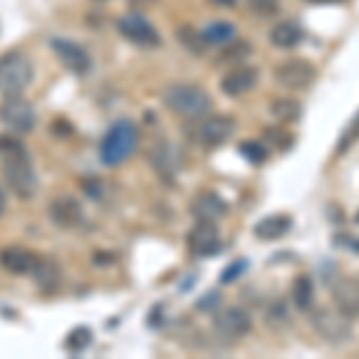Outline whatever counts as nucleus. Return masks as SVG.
<instances>
[{"label":"nucleus","mask_w":359,"mask_h":359,"mask_svg":"<svg viewBox=\"0 0 359 359\" xmlns=\"http://www.w3.org/2000/svg\"><path fill=\"white\" fill-rule=\"evenodd\" d=\"M273 79L283 89L302 91L316 82V67L314 62L304 60V57H290V60H283L280 65H276Z\"/></svg>","instance_id":"0eeeda50"},{"label":"nucleus","mask_w":359,"mask_h":359,"mask_svg":"<svg viewBox=\"0 0 359 359\" xmlns=\"http://www.w3.org/2000/svg\"><path fill=\"white\" fill-rule=\"evenodd\" d=\"M235 25L225 20H216V22H208V25L201 29V36L208 46H225L235 39Z\"/></svg>","instance_id":"5701e85b"},{"label":"nucleus","mask_w":359,"mask_h":359,"mask_svg":"<svg viewBox=\"0 0 359 359\" xmlns=\"http://www.w3.org/2000/svg\"><path fill=\"white\" fill-rule=\"evenodd\" d=\"M259 84V69L252 65H235L221 77V91L225 96H245Z\"/></svg>","instance_id":"2eb2a0df"},{"label":"nucleus","mask_w":359,"mask_h":359,"mask_svg":"<svg viewBox=\"0 0 359 359\" xmlns=\"http://www.w3.org/2000/svg\"><path fill=\"white\" fill-rule=\"evenodd\" d=\"M278 3H280V0H249V5H252L254 10H262V13H266V10H273Z\"/></svg>","instance_id":"473e14b6"},{"label":"nucleus","mask_w":359,"mask_h":359,"mask_svg":"<svg viewBox=\"0 0 359 359\" xmlns=\"http://www.w3.org/2000/svg\"><path fill=\"white\" fill-rule=\"evenodd\" d=\"M233 135H235V118H230V115L208 113L204 118H199V123L194 125V139L201 147L208 149L230 142Z\"/></svg>","instance_id":"1a4fd4ad"},{"label":"nucleus","mask_w":359,"mask_h":359,"mask_svg":"<svg viewBox=\"0 0 359 359\" xmlns=\"http://www.w3.org/2000/svg\"><path fill=\"white\" fill-rule=\"evenodd\" d=\"M252 314L242 306H225L213 316V331L223 340H240L247 333H252Z\"/></svg>","instance_id":"9b49d317"},{"label":"nucleus","mask_w":359,"mask_h":359,"mask_svg":"<svg viewBox=\"0 0 359 359\" xmlns=\"http://www.w3.org/2000/svg\"><path fill=\"white\" fill-rule=\"evenodd\" d=\"M287 323H290V311H287L283 299H276V302L266 309V326L283 328V326H287Z\"/></svg>","instance_id":"cd10ccee"},{"label":"nucleus","mask_w":359,"mask_h":359,"mask_svg":"<svg viewBox=\"0 0 359 359\" xmlns=\"http://www.w3.org/2000/svg\"><path fill=\"white\" fill-rule=\"evenodd\" d=\"M139 147V127L132 120H118L108 127V132L101 139V147H98V156H101L103 165L115 168L125 163Z\"/></svg>","instance_id":"f03ea898"},{"label":"nucleus","mask_w":359,"mask_h":359,"mask_svg":"<svg viewBox=\"0 0 359 359\" xmlns=\"http://www.w3.org/2000/svg\"><path fill=\"white\" fill-rule=\"evenodd\" d=\"M177 41L184 46V50L187 53H192L196 57H201L206 53L208 43L204 41V36H201L199 29H192V27H180L177 29Z\"/></svg>","instance_id":"a878e982"},{"label":"nucleus","mask_w":359,"mask_h":359,"mask_svg":"<svg viewBox=\"0 0 359 359\" xmlns=\"http://www.w3.org/2000/svg\"><path fill=\"white\" fill-rule=\"evenodd\" d=\"M309 5H335V3H343V0H304Z\"/></svg>","instance_id":"c9c22d12"},{"label":"nucleus","mask_w":359,"mask_h":359,"mask_svg":"<svg viewBox=\"0 0 359 359\" xmlns=\"http://www.w3.org/2000/svg\"><path fill=\"white\" fill-rule=\"evenodd\" d=\"M271 115H273L278 123L290 125L294 120H299V115H302V103H299L297 98H276V101L271 103Z\"/></svg>","instance_id":"b1692460"},{"label":"nucleus","mask_w":359,"mask_h":359,"mask_svg":"<svg viewBox=\"0 0 359 359\" xmlns=\"http://www.w3.org/2000/svg\"><path fill=\"white\" fill-rule=\"evenodd\" d=\"M36 254L27 247H5L0 249V266H3L8 273L13 276H29L34 271V264H36Z\"/></svg>","instance_id":"f3484780"},{"label":"nucleus","mask_w":359,"mask_h":359,"mask_svg":"<svg viewBox=\"0 0 359 359\" xmlns=\"http://www.w3.org/2000/svg\"><path fill=\"white\" fill-rule=\"evenodd\" d=\"M292 230V218L287 213H273V216L262 218L257 225H254V235L264 242L271 240H280Z\"/></svg>","instance_id":"aec40b11"},{"label":"nucleus","mask_w":359,"mask_h":359,"mask_svg":"<svg viewBox=\"0 0 359 359\" xmlns=\"http://www.w3.org/2000/svg\"><path fill=\"white\" fill-rule=\"evenodd\" d=\"M34 79V65L22 50H8L0 55V96L25 94V89Z\"/></svg>","instance_id":"20e7f679"},{"label":"nucleus","mask_w":359,"mask_h":359,"mask_svg":"<svg viewBox=\"0 0 359 359\" xmlns=\"http://www.w3.org/2000/svg\"><path fill=\"white\" fill-rule=\"evenodd\" d=\"M0 123L15 132V135H29L36 127V111L34 103L22 94L5 96L0 103Z\"/></svg>","instance_id":"423d86ee"},{"label":"nucleus","mask_w":359,"mask_h":359,"mask_svg":"<svg viewBox=\"0 0 359 359\" xmlns=\"http://www.w3.org/2000/svg\"><path fill=\"white\" fill-rule=\"evenodd\" d=\"M240 154L245 156L249 163L262 165V163H266V158H269V147L262 144V142H242L240 144Z\"/></svg>","instance_id":"c85d7f7f"},{"label":"nucleus","mask_w":359,"mask_h":359,"mask_svg":"<svg viewBox=\"0 0 359 359\" xmlns=\"http://www.w3.org/2000/svg\"><path fill=\"white\" fill-rule=\"evenodd\" d=\"M156 3V0H130V5L135 10H144V8H151V5Z\"/></svg>","instance_id":"72a5a7b5"},{"label":"nucleus","mask_w":359,"mask_h":359,"mask_svg":"<svg viewBox=\"0 0 359 359\" xmlns=\"http://www.w3.org/2000/svg\"><path fill=\"white\" fill-rule=\"evenodd\" d=\"M218 302H221V294H218V292H208V294L201 297V302H196V309L208 311V309H213V306H218Z\"/></svg>","instance_id":"2f4dec72"},{"label":"nucleus","mask_w":359,"mask_h":359,"mask_svg":"<svg viewBox=\"0 0 359 359\" xmlns=\"http://www.w3.org/2000/svg\"><path fill=\"white\" fill-rule=\"evenodd\" d=\"M149 163L156 172H158L161 180H165V182H175L180 168H182V156L175 149V144L168 142L165 137L156 139L151 144V149H149Z\"/></svg>","instance_id":"9d476101"},{"label":"nucleus","mask_w":359,"mask_h":359,"mask_svg":"<svg viewBox=\"0 0 359 359\" xmlns=\"http://www.w3.org/2000/svg\"><path fill=\"white\" fill-rule=\"evenodd\" d=\"M29 276L34 278V285H36L39 290H43V292L57 290V287H60V283H62L60 266H57L55 259H50V257H39L36 264H34V271Z\"/></svg>","instance_id":"a211bd4d"},{"label":"nucleus","mask_w":359,"mask_h":359,"mask_svg":"<svg viewBox=\"0 0 359 359\" xmlns=\"http://www.w3.org/2000/svg\"><path fill=\"white\" fill-rule=\"evenodd\" d=\"M0 168L8 189L20 199H32L39 192V175L25 142L15 135H0Z\"/></svg>","instance_id":"f257e3e1"},{"label":"nucleus","mask_w":359,"mask_h":359,"mask_svg":"<svg viewBox=\"0 0 359 359\" xmlns=\"http://www.w3.org/2000/svg\"><path fill=\"white\" fill-rule=\"evenodd\" d=\"M254 53V46L249 41H230V46L225 43V48L221 50V55H218V65H228V67H235L240 65L242 60H247L249 55Z\"/></svg>","instance_id":"393cba45"},{"label":"nucleus","mask_w":359,"mask_h":359,"mask_svg":"<svg viewBox=\"0 0 359 359\" xmlns=\"http://www.w3.org/2000/svg\"><path fill=\"white\" fill-rule=\"evenodd\" d=\"M290 297H292V304L297 306L299 311L311 309V304H314V280H311V276L299 273L294 278L292 287H290Z\"/></svg>","instance_id":"4be33fe9"},{"label":"nucleus","mask_w":359,"mask_h":359,"mask_svg":"<svg viewBox=\"0 0 359 359\" xmlns=\"http://www.w3.org/2000/svg\"><path fill=\"white\" fill-rule=\"evenodd\" d=\"M118 32L125 41H130L132 46L139 48H158L161 46V34L151 22L139 13L123 15L118 20Z\"/></svg>","instance_id":"6e6552de"},{"label":"nucleus","mask_w":359,"mask_h":359,"mask_svg":"<svg viewBox=\"0 0 359 359\" xmlns=\"http://www.w3.org/2000/svg\"><path fill=\"white\" fill-rule=\"evenodd\" d=\"M5 208H8V196H5V189L0 187V216L5 213Z\"/></svg>","instance_id":"f704fd0d"},{"label":"nucleus","mask_w":359,"mask_h":359,"mask_svg":"<svg viewBox=\"0 0 359 359\" xmlns=\"http://www.w3.org/2000/svg\"><path fill=\"white\" fill-rule=\"evenodd\" d=\"M213 5H221V8H233L237 0H211Z\"/></svg>","instance_id":"e433bc0d"},{"label":"nucleus","mask_w":359,"mask_h":359,"mask_svg":"<svg viewBox=\"0 0 359 359\" xmlns=\"http://www.w3.org/2000/svg\"><path fill=\"white\" fill-rule=\"evenodd\" d=\"M48 221L60 230H74V228H79V225H84L86 213H84L82 201L74 199V196H69V194L50 199Z\"/></svg>","instance_id":"f8f14e48"},{"label":"nucleus","mask_w":359,"mask_h":359,"mask_svg":"<svg viewBox=\"0 0 359 359\" xmlns=\"http://www.w3.org/2000/svg\"><path fill=\"white\" fill-rule=\"evenodd\" d=\"M96 3H103V0H96Z\"/></svg>","instance_id":"4c0bfd02"},{"label":"nucleus","mask_w":359,"mask_h":359,"mask_svg":"<svg viewBox=\"0 0 359 359\" xmlns=\"http://www.w3.org/2000/svg\"><path fill=\"white\" fill-rule=\"evenodd\" d=\"M333 299H335V306H338L343 314H347L350 318L359 316V283L350 280V278L335 283Z\"/></svg>","instance_id":"6ab92c4d"},{"label":"nucleus","mask_w":359,"mask_h":359,"mask_svg":"<svg viewBox=\"0 0 359 359\" xmlns=\"http://www.w3.org/2000/svg\"><path fill=\"white\" fill-rule=\"evenodd\" d=\"M189 211H192V216L196 221H221V218L228 213V201L223 199L221 194L211 192V189H204V192H199L192 199V204H189Z\"/></svg>","instance_id":"dca6fc26"},{"label":"nucleus","mask_w":359,"mask_h":359,"mask_svg":"<svg viewBox=\"0 0 359 359\" xmlns=\"http://www.w3.org/2000/svg\"><path fill=\"white\" fill-rule=\"evenodd\" d=\"M89 343H91V331L86 326H79L67 335L65 350L67 352H82L84 347H89Z\"/></svg>","instance_id":"c756f323"},{"label":"nucleus","mask_w":359,"mask_h":359,"mask_svg":"<svg viewBox=\"0 0 359 359\" xmlns=\"http://www.w3.org/2000/svg\"><path fill=\"white\" fill-rule=\"evenodd\" d=\"M302 39H304L302 27L294 25V22H280V25H276L269 34V41L280 50L294 48V46L302 43Z\"/></svg>","instance_id":"412c9836"},{"label":"nucleus","mask_w":359,"mask_h":359,"mask_svg":"<svg viewBox=\"0 0 359 359\" xmlns=\"http://www.w3.org/2000/svg\"><path fill=\"white\" fill-rule=\"evenodd\" d=\"M187 249L189 254L196 259L216 257L223 249L221 233H218V225L211 221H199L192 230L187 233Z\"/></svg>","instance_id":"ddd939ff"},{"label":"nucleus","mask_w":359,"mask_h":359,"mask_svg":"<svg viewBox=\"0 0 359 359\" xmlns=\"http://www.w3.org/2000/svg\"><path fill=\"white\" fill-rule=\"evenodd\" d=\"M50 48H53V53L57 55V60H60L62 65H65V69H69L72 74H79V77L89 74L91 55L86 53L79 43L69 41V39H53V41H50Z\"/></svg>","instance_id":"4468645a"},{"label":"nucleus","mask_w":359,"mask_h":359,"mask_svg":"<svg viewBox=\"0 0 359 359\" xmlns=\"http://www.w3.org/2000/svg\"><path fill=\"white\" fill-rule=\"evenodd\" d=\"M163 103L170 113L184 120H199L211 113L213 98L196 84H172L165 89Z\"/></svg>","instance_id":"7ed1b4c3"},{"label":"nucleus","mask_w":359,"mask_h":359,"mask_svg":"<svg viewBox=\"0 0 359 359\" xmlns=\"http://www.w3.org/2000/svg\"><path fill=\"white\" fill-rule=\"evenodd\" d=\"M357 223H359V216H357Z\"/></svg>","instance_id":"58836bf2"},{"label":"nucleus","mask_w":359,"mask_h":359,"mask_svg":"<svg viewBox=\"0 0 359 359\" xmlns=\"http://www.w3.org/2000/svg\"><path fill=\"white\" fill-rule=\"evenodd\" d=\"M247 269H249V262H247V259H237V262H233V264H230L228 269H225L223 273H221V283H223V285H228V283H235L237 278L245 273Z\"/></svg>","instance_id":"7c9ffc66"},{"label":"nucleus","mask_w":359,"mask_h":359,"mask_svg":"<svg viewBox=\"0 0 359 359\" xmlns=\"http://www.w3.org/2000/svg\"><path fill=\"white\" fill-rule=\"evenodd\" d=\"M311 326L318 333V338L326 340L328 345H345L352 340L355 326L352 318L343 314L338 306H318L311 314Z\"/></svg>","instance_id":"39448f33"},{"label":"nucleus","mask_w":359,"mask_h":359,"mask_svg":"<svg viewBox=\"0 0 359 359\" xmlns=\"http://www.w3.org/2000/svg\"><path fill=\"white\" fill-rule=\"evenodd\" d=\"M359 142V111L352 115V120L345 125V130H343V135H340L338 139V144H335V154L338 156H343L350 151L352 147Z\"/></svg>","instance_id":"bb28decb"}]
</instances>
